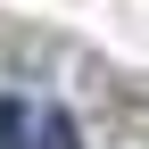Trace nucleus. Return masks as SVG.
Listing matches in <instances>:
<instances>
[{
  "instance_id": "f257e3e1",
  "label": "nucleus",
  "mask_w": 149,
  "mask_h": 149,
  "mask_svg": "<svg viewBox=\"0 0 149 149\" xmlns=\"http://www.w3.org/2000/svg\"><path fill=\"white\" fill-rule=\"evenodd\" d=\"M0 149H33V100H0Z\"/></svg>"
},
{
  "instance_id": "f03ea898",
  "label": "nucleus",
  "mask_w": 149,
  "mask_h": 149,
  "mask_svg": "<svg viewBox=\"0 0 149 149\" xmlns=\"http://www.w3.org/2000/svg\"><path fill=\"white\" fill-rule=\"evenodd\" d=\"M33 149H83V141H74V116H66V108H33Z\"/></svg>"
}]
</instances>
